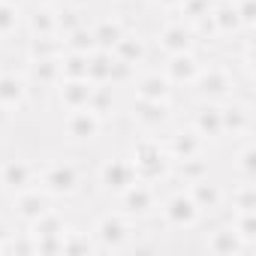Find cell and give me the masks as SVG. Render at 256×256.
Here are the masks:
<instances>
[{
  "label": "cell",
  "mask_w": 256,
  "mask_h": 256,
  "mask_svg": "<svg viewBox=\"0 0 256 256\" xmlns=\"http://www.w3.org/2000/svg\"><path fill=\"white\" fill-rule=\"evenodd\" d=\"M52 196L48 193H42L36 184L34 187H28V190H18V193H12L10 196V205H12V217L22 223V226H28V223H34L40 214H46L48 208H52Z\"/></svg>",
  "instance_id": "cell-15"
},
{
  "label": "cell",
  "mask_w": 256,
  "mask_h": 256,
  "mask_svg": "<svg viewBox=\"0 0 256 256\" xmlns=\"http://www.w3.org/2000/svg\"><path fill=\"white\" fill-rule=\"evenodd\" d=\"M112 64H114V54L106 52V48H94L88 54V82L90 84H108L112 78Z\"/></svg>",
  "instance_id": "cell-32"
},
{
  "label": "cell",
  "mask_w": 256,
  "mask_h": 256,
  "mask_svg": "<svg viewBox=\"0 0 256 256\" xmlns=\"http://www.w3.org/2000/svg\"><path fill=\"white\" fill-rule=\"evenodd\" d=\"M229 4H232L235 16L241 22V30L253 34V28H256V0H229Z\"/></svg>",
  "instance_id": "cell-40"
},
{
  "label": "cell",
  "mask_w": 256,
  "mask_h": 256,
  "mask_svg": "<svg viewBox=\"0 0 256 256\" xmlns=\"http://www.w3.org/2000/svg\"><path fill=\"white\" fill-rule=\"evenodd\" d=\"M102 130H106V120L96 112H90L88 106L84 108H72L64 118V136H66V145H72V148H90V145H96L100 136H102Z\"/></svg>",
  "instance_id": "cell-8"
},
{
  "label": "cell",
  "mask_w": 256,
  "mask_h": 256,
  "mask_svg": "<svg viewBox=\"0 0 256 256\" xmlns=\"http://www.w3.org/2000/svg\"><path fill=\"white\" fill-rule=\"evenodd\" d=\"M126 118L142 136H163L175 124V108L172 102H154V100H133L126 106Z\"/></svg>",
  "instance_id": "cell-5"
},
{
  "label": "cell",
  "mask_w": 256,
  "mask_h": 256,
  "mask_svg": "<svg viewBox=\"0 0 256 256\" xmlns=\"http://www.w3.org/2000/svg\"><path fill=\"white\" fill-rule=\"evenodd\" d=\"M202 247H205V253H211V256H244V253L250 250V247L238 238V232L229 226V220L211 226V229L205 232Z\"/></svg>",
  "instance_id": "cell-17"
},
{
  "label": "cell",
  "mask_w": 256,
  "mask_h": 256,
  "mask_svg": "<svg viewBox=\"0 0 256 256\" xmlns=\"http://www.w3.org/2000/svg\"><path fill=\"white\" fill-rule=\"evenodd\" d=\"M90 112H96L106 124L118 114V100H114V88L112 84H94V94H90V102H88Z\"/></svg>",
  "instance_id": "cell-34"
},
{
  "label": "cell",
  "mask_w": 256,
  "mask_h": 256,
  "mask_svg": "<svg viewBox=\"0 0 256 256\" xmlns=\"http://www.w3.org/2000/svg\"><path fill=\"white\" fill-rule=\"evenodd\" d=\"M36 187L52 199H72L84 190V166L72 160H52L42 163L36 172Z\"/></svg>",
  "instance_id": "cell-2"
},
{
  "label": "cell",
  "mask_w": 256,
  "mask_h": 256,
  "mask_svg": "<svg viewBox=\"0 0 256 256\" xmlns=\"http://www.w3.org/2000/svg\"><path fill=\"white\" fill-rule=\"evenodd\" d=\"M18 30H24V10L16 0H0V42H10Z\"/></svg>",
  "instance_id": "cell-27"
},
{
  "label": "cell",
  "mask_w": 256,
  "mask_h": 256,
  "mask_svg": "<svg viewBox=\"0 0 256 256\" xmlns=\"http://www.w3.org/2000/svg\"><path fill=\"white\" fill-rule=\"evenodd\" d=\"M118 211L120 214H126L130 220H151L157 211H160V193H157V187L154 184H145V181H136V184H130L118 199Z\"/></svg>",
  "instance_id": "cell-9"
},
{
  "label": "cell",
  "mask_w": 256,
  "mask_h": 256,
  "mask_svg": "<svg viewBox=\"0 0 256 256\" xmlns=\"http://www.w3.org/2000/svg\"><path fill=\"white\" fill-rule=\"evenodd\" d=\"M205 175H211V163H208L205 154H196V157L172 163V181H178V184H190V181H199Z\"/></svg>",
  "instance_id": "cell-28"
},
{
  "label": "cell",
  "mask_w": 256,
  "mask_h": 256,
  "mask_svg": "<svg viewBox=\"0 0 256 256\" xmlns=\"http://www.w3.org/2000/svg\"><path fill=\"white\" fill-rule=\"evenodd\" d=\"M24 78L34 88H42V90H54V84L60 82V64L58 60H24Z\"/></svg>",
  "instance_id": "cell-23"
},
{
  "label": "cell",
  "mask_w": 256,
  "mask_h": 256,
  "mask_svg": "<svg viewBox=\"0 0 256 256\" xmlns=\"http://www.w3.org/2000/svg\"><path fill=\"white\" fill-rule=\"evenodd\" d=\"M151 40L145 36V34H139V30H126L118 42H114V48H112V54L118 58V60H124V64H133V66H145L148 64V58H151Z\"/></svg>",
  "instance_id": "cell-19"
},
{
  "label": "cell",
  "mask_w": 256,
  "mask_h": 256,
  "mask_svg": "<svg viewBox=\"0 0 256 256\" xmlns=\"http://www.w3.org/2000/svg\"><path fill=\"white\" fill-rule=\"evenodd\" d=\"M24 229H28L34 238H42V235H60V232L66 229V217H64V211H60V208H54V205H52L46 214H40V217H36L34 223H28Z\"/></svg>",
  "instance_id": "cell-31"
},
{
  "label": "cell",
  "mask_w": 256,
  "mask_h": 256,
  "mask_svg": "<svg viewBox=\"0 0 256 256\" xmlns=\"http://www.w3.org/2000/svg\"><path fill=\"white\" fill-rule=\"evenodd\" d=\"M58 64H60V78H88V54L64 52Z\"/></svg>",
  "instance_id": "cell-39"
},
{
  "label": "cell",
  "mask_w": 256,
  "mask_h": 256,
  "mask_svg": "<svg viewBox=\"0 0 256 256\" xmlns=\"http://www.w3.org/2000/svg\"><path fill=\"white\" fill-rule=\"evenodd\" d=\"M211 6H214V0H181L178 4V10L172 12L175 18H181L184 24H196V22H202L208 12H211Z\"/></svg>",
  "instance_id": "cell-37"
},
{
  "label": "cell",
  "mask_w": 256,
  "mask_h": 256,
  "mask_svg": "<svg viewBox=\"0 0 256 256\" xmlns=\"http://www.w3.org/2000/svg\"><path fill=\"white\" fill-rule=\"evenodd\" d=\"M229 226L238 232V238L250 250L256 247V211H232L229 214Z\"/></svg>",
  "instance_id": "cell-36"
},
{
  "label": "cell",
  "mask_w": 256,
  "mask_h": 256,
  "mask_svg": "<svg viewBox=\"0 0 256 256\" xmlns=\"http://www.w3.org/2000/svg\"><path fill=\"white\" fill-rule=\"evenodd\" d=\"M36 172H40V163H30L24 157H6L0 160V193H18V190H28L36 184Z\"/></svg>",
  "instance_id": "cell-13"
},
{
  "label": "cell",
  "mask_w": 256,
  "mask_h": 256,
  "mask_svg": "<svg viewBox=\"0 0 256 256\" xmlns=\"http://www.w3.org/2000/svg\"><path fill=\"white\" fill-rule=\"evenodd\" d=\"M181 0H148V6L157 10V12H175Z\"/></svg>",
  "instance_id": "cell-42"
},
{
  "label": "cell",
  "mask_w": 256,
  "mask_h": 256,
  "mask_svg": "<svg viewBox=\"0 0 256 256\" xmlns=\"http://www.w3.org/2000/svg\"><path fill=\"white\" fill-rule=\"evenodd\" d=\"M184 190L190 193V199L196 202V208L202 211V217H217V214L226 208V190H223L217 181H211L208 175L199 178V181L184 184Z\"/></svg>",
  "instance_id": "cell-16"
},
{
  "label": "cell",
  "mask_w": 256,
  "mask_h": 256,
  "mask_svg": "<svg viewBox=\"0 0 256 256\" xmlns=\"http://www.w3.org/2000/svg\"><path fill=\"white\" fill-rule=\"evenodd\" d=\"M64 54L60 36H28L24 40V60H58Z\"/></svg>",
  "instance_id": "cell-26"
},
{
  "label": "cell",
  "mask_w": 256,
  "mask_h": 256,
  "mask_svg": "<svg viewBox=\"0 0 256 256\" xmlns=\"http://www.w3.org/2000/svg\"><path fill=\"white\" fill-rule=\"evenodd\" d=\"M30 102V84L22 70H0V108L18 114Z\"/></svg>",
  "instance_id": "cell-14"
},
{
  "label": "cell",
  "mask_w": 256,
  "mask_h": 256,
  "mask_svg": "<svg viewBox=\"0 0 256 256\" xmlns=\"http://www.w3.org/2000/svg\"><path fill=\"white\" fill-rule=\"evenodd\" d=\"M54 16H58V34H60V36L70 34V30H76V28H82V24H88L84 6L70 4V0H60V4H54Z\"/></svg>",
  "instance_id": "cell-33"
},
{
  "label": "cell",
  "mask_w": 256,
  "mask_h": 256,
  "mask_svg": "<svg viewBox=\"0 0 256 256\" xmlns=\"http://www.w3.org/2000/svg\"><path fill=\"white\" fill-rule=\"evenodd\" d=\"M136 235V220H130L126 214H120L118 208L114 211H102L94 226H90V238H94V247L96 253H118V250H126Z\"/></svg>",
  "instance_id": "cell-3"
},
{
  "label": "cell",
  "mask_w": 256,
  "mask_h": 256,
  "mask_svg": "<svg viewBox=\"0 0 256 256\" xmlns=\"http://www.w3.org/2000/svg\"><path fill=\"white\" fill-rule=\"evenodd\" d=\"M94 184L96 193L106 199H118L130 184H136V169L130 163V157H108L96 166L94 172Z\"/></svg>",
  "instance_id": "cell-7"
},
{
  "label": "cell",
  "mask_w": 256,
  "mask_h": 256,
  "mask_svg": "<svg viewBox=\"0 0 256 256\" xmlns=\"http://www.w3.org/2000/svg\"><path fill=\"white\" fill-rule=\"evenodd\" d=\"M160 142H163V151H166V157L172 160V163H178V160H187V157H196V154H205L208 151V142L193 130L190 124H184V126H169V130L160 136Z\"/></svg>",
  "instance_id": "cell-11"
},
{
  "label": "cell",
  "mask_w": 256,
  "mask_h": 256,
  "mask_svg": "<svg viewBox=\"0 0 256 256\" xmlns=\"http://www.w3.org/2000/svg\"><path fill=\"white\" fill-rule=\"evenodd\" d=\"M199 70H202V58L196 52H181V54H169L160 72L172 82V88H190Z\"/></svg>",
  "instance_id": "cell-18"
},
{
  "label": "cell",
  "mask_w": 256,
  "mask_h": 256,
  "mask_svg": "<svg viewBox=\"0 0 256 256\" xmlns=\"http://www.w3.org/2000/svg\"><path fill=\"white\" fill-rule=\"evenodd\" d=\"M60 253L64 256H82V253H96L94 247V238H90V229H76V226H66L64 235H60Z\"/></svg>",
  "instance_id": "cell-29"
},
{
  "label": "cell",
  "mask_w": 256,
  "mask_h": 256,
  "mask_svg": "<svg viewBox=\"0 0 256 256\" xmlns=\"http://www.w3.org/2000/svg\"><path fill=\"white\" fill-rule=\"evenodd\" d=\"M126 157H130V163L136 169V181H145L154 187L172 181V160L166 157L160 136H142L139 133Z\"/></svg>",
  "instance_id": "cell-1"
},
{
  "label": "cell",
  "mask_w": 256,
  "mask_h": 256,
  "mask_svg": "<svg viewBox=\"0 0 256 256\" xmlns=\"http://www.w3.org/2000/svg\"><path fill=\"white\" fill-rule=\"evenodd\" d=\"M190 88H193L196 100H202V102H226L238 90V76L229 64L214 60V64H202V70Z\"/></svg>",
  "instance_id": "cell-4"
},
{
  "label": "cell",
  "mask_w": 256,
  "mask_h": 256,
  "mask_svg": "<svg viewBox=\"0 0 256 256\" xmlns=\"http://www.w3.org/2000/svg\"><path fill=\"white\" fill-rule=\"evenodd\" d=\"M90 94H94V84L88 78H60L54 84V100L64 112L84 108L90 102Z\"/></svg>",
  "instance_id": "cell-22"
},
{
  "label": "cell",
  "mask_w": 256,
  "mask_h": 256,
  "mask_svg": "<svg viewBox=\"0 0 256 256\" xmlns=\"http://www.w3.org/2000/svg\"><path fill=\"white\" fill-rule=\"evenodd\" d=\"M160 220H163V226L166 229H172V232H190V229H196L205 217H202V211L196 208V202L190 199V193L181 187V190H175V193H169L163 202H160Z\"/></svg>",
  "instance_id": "cell-6"
},
{
  "label": "cell",
  "mask_w": 256,
  "mask_h": 256,
  "mask_svg": "<svg viewBox=\"0 0 256 256\" xmlns=\"http://www.w3.org/2000/svg\"><path fill=\"white\" fill-rule=\"evenodd\" d=\"M226 205L232 211H256V184L253 181H238L232 193H226Z\"/></svg>",
  "instance_id": "cell-35"
},
{
  "label": "cell",
  "mask_w": 256,
  "mask_h": 256,
  "mask_svg": "<svg viewBox=\"0 0 256 256\" xmlns=\"http://www.w3.org/2000/svg\"><path fill=\"white\" fill-rule=\"evenodd\" d=\"M0 253H4V244H0Z\"/></svg>",
  "instance_id": "cell-44"
},
{
  "label": "cell",
  "mask_w": 256,
  "mask_h": 256,
  "mask_svg": "<svg viewBox=\"0 0 256 256\" xmlns=\"http://www.w3.org/2000/svg\"><path fill=\"white\" fill-rule=\"evenodd\" d=\"M60 40H64V52H82V54H90V52L96 48L94 34H90V24H82V28L64 34Z\"/></svg>",
  "instance_id": "cell-38"
},
{
  "label": "cell",
  "mask_w": 256,
  "mask_h": 256,
  "mask_svg": "<svg viewBox=\"0 0 256 256\" xmlns=\"http://www.w3.org/2000/svg\"><path fill=\"white\" fill-rule=\"evenodd\" d=\"M12 118H16L12 112H6V108H0V133H4V130H6V126L12 124Z\"/></svg>",
  "instance_id": "cell-43"
},
{
  "label": "cell",
  "mask_w": 256,
  "mask_h": 256,
  "mask_svg": "<svg viewBox=\"0 0 256 256\" xmlns=\"http://www.w3.org/2000/svg\"><path fill=\"white\" fill-rule=\"evenodd\" d=\"M196 46H199L196 30L190 24H184L181 18H175V16L154 34V42H151V48H157L163 58L181 54V52H196Z\"/></svg>",
  "instance_id": "cell-10"
},
{
  "label": "cell",
  "mask_w": 256,
  "mask_h": 256,
  "mask_svg": "<svg viewBox=\"0 0 256 256\" xmlns=\"http://www.w3.org/2000/svg\"><path fill=\"white\" fill-rule=\"evenodd\" d=\"M190 126L211 145L217 139H223V120H220V102H202L190 112Z\"/></svg>",
  "instance_id": "cell-20"
},
{
  "label": "cell",
  "mask_w": 256,
  "mask_h": 256,
  "mask_svg": "<svg viewBox=\"0 0 256 256\" xmlns=\"http://www.w3.org/2000/svg\"><path fill=\"white\" fill-rule=\"evenodd\" d=\"M130 30V24H126L120 16H102L96 24H90V34H94V42H96V48H106V52H112L114 48V42Z\"/></svg>",
  "instance_id": "cell-25"
},
{
  "label": "cell",
  "mask_w": 256,
  "mask_h": 256,
  "mask_svg": "<svg viewBox=\"0 0 256 256\" xmlns=\"http://www.w3.org/2000/svg\"><path fill=\"white\" fill-rule=\"evenodd\" d=\"M232 172H235L238 181H256V148H253V139H241L238 142Z\"/></svg>",
  "instance_id": "cell-30"
},
{
  "label": "cell",
  "mask_w": 256,
  "mask_h": 256,
  "mask_svg": "<svg viewBox=\"0 0 256 256\" xmlns=\"http://www.w3.org/2000/svg\"><path fill=\"white\" fill-rule=\"evenodd\" d=\"M24 30H28V36H60V34H58L54 6L34 4V10L24 12Z\"/></svg>",
  "instance_id": "cell-24"
},
{
  "label": "cell",
  "mask_w": 256,
  "mask_h": 256,
  "mask_svg": "<svg viewBox=\"0 0 256 256\" xmlns=\"http://www.w3.org/2000/svg\"><path fill=\"white\" fill-rule=\"evenodd\" d=\"M133 88H136L139 100H154V102H172L175 100V88H172V82L160 70L139 72L136 82H133Z\"/></svg>",
  "instance_id": "cell-21"
},
{
  "label": "cell",
  "mask_w": 256,
  "mask_h": 256,
  "mask_svg": "<svg viewBox=\"0 0 256 256\" xmlns=\"http://www.w3.org/2000/svg\"><path fill=\"white\" fill-rule=\"evenodd\" d=\"M136 76H139V66H133V64H124V60H118V58H114L108 84H112V88H126V84H133V82H136Z\"/></svg>",
  "instance_id": "cell-41"
},
{
  "label": "cell",
  "mask_w": 256,
  "mask_h": 256,
  "mask_svg": "<svg viewBox=\"0 0 256 256\" xmlns=\"http://www.w3.org/2000/svg\"><path fill=\"white\" fill-rule=\"evenodd\" d=\"M220 120H223V136L241 142V139H250L253 136V102L247 100H238V96H229L226 102H220Z\"/></svg>",
  "instance_id": "cell-12"
}]
</instances>
